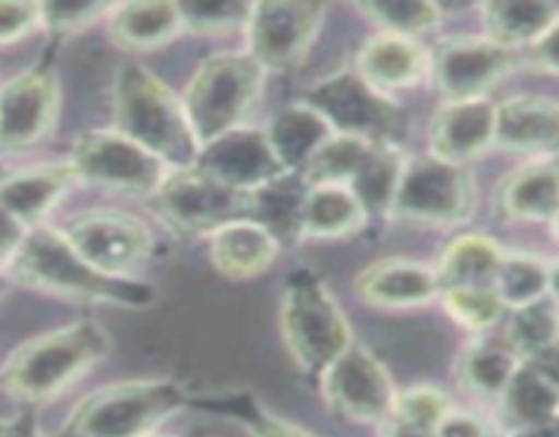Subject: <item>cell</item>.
Instances as JSON below:
<instances>
[{
    "label": "cell",
    "instance_id": "obj_46",
    "mask_svg": "<svg viewBox=\"0 0 559 437\" xmlns=\"http://www.w3.org/2000/svg\"><path fill=\"white\" fill-rule=\"evenodd\" d=\"M511 437H559V418L546 421V424H535V426H522V429H513Z\"/></svg>",
    "mask_w": 559,
    "mask_h": 437
},
{
    "label": "cell",
    "instance_id": "obj_20",
    "mask_svg": "<svg viewBox=\"0 0 559 437\" xmlns=\"http://www.w3.org/2000/svg\"><path fill=\"white\" fill-rule=\"evenodd\" d=\"M495 142L533 156H557L559 104L538 96L508 98L497 107Z\"/></svg>",
    "mask_w": 559,
    "mask_h": 437
},
{
    "label": "cell",
    "instance_id": "obj_5",
    "mask_svg": "<svg viewBox=\"0 0 559 437\" xmlns=\"http://www.w3.org/2000/svg\"><path fill=\"white\" fill-rule=\"evenodd\" d=\"M282 336L306 371L320 375L353 347L349 320L320 276L309 268L289 273L282 295Z\"/></svg>",
    "mask_w": 559,
    "mask_h": 437
},
{
    "label": "cell",
    "instance_id": "obj_6",
    "mask_svg": "<svg viewBox=\"0 0 559 437\" xmlns=\"http://www.w3.org/2000/svg\"><path fill=\"white\" fill-rule=\"evenodd\" d=\"M262 82L265 69L249 52L213 55L194 71L180 104L200 147L238 129L260 98Z\"/></svg>",
    "mask_w": 559,
    "mask_h": 437
},
{
    "label": "cell",
    "instance_id": "obj_38",
    "mask_svg": "<svg viewBox=\"0 0 559 437\" xmlns=\"http://www.w3.org/2000/svg\"><path fill=\"white\" fill-rule=\"evenodd\" d=\"M191 404H200V408L216 410V413H227L233 415V418L243 421V424L254 432V437H314L306 429H300V426L287 424V421L265 413V410H262L249 393H238V397L229 393V397L216 399V402H191Z\"/></svg>",
    "mask_w": 559,
    "mask_h": 437
},
{
    "label": "cell",
    "instance_id": "obj_14",
    "mask_svg": "<svg viewBox=\"0 0 559 437\" xmlns=\"http://www.w3.org/2000/svg\"><path fill=\"white\" fill-rule=\"evenodd\" d=\"M513 52L497 47L489 38L459 36L448 38L431 55V71H435L437 87L448 96V102H473L486 98L495 82L511 71Z\"/></svg>",
    "mask_w": 559,
    "mask_h": 437
},
{
    "label": "cell",
    "instance_id": "obj_21",
    "mask_svg": "<svg viewBox=\"0 0 559 437\" xmlns=\"http://www.w3.org/2000/svg\"><path fill=\"white\" fill-rule=\"evenodd\" d=\"M211 238V262L222 276L243 282L262 276L276 262L282 244L251 218L224 224Z\"/></svg>",
    "mask_w": 559,
    "mask_h": 437
},
{
    "label": "cell",
    "instance_id": "obj_27",
    "mask_svg": "<svg viewBox=\"0 0 559 437\" xmlns=\"http://www.w3.org/2000/svg\"><path fill=\"white\" fill-rule=\"evenodd\" d=\"M559 16V9L551 3L535 0H500L484 9L486 38L497 47H533Z\"/></svg>",
    "mask_w": 559,
    "mask_h": 437
},
{
    "label": "cell",
    "instance_id": "obj_29",
    "mask_svg": "<svg viewBox=\"0 0 559 437\" xmlns=\"http://www.w3.org/2000/svg\"><path fill=\"white\" fill-rule=\"evenodd\" d=\"M506 251L486 235H464L451 244L442 255L440 265L435 268L442 290L451 287H486L495 284Z\"/></svg>",
    "mask_w": 559,
    "mask_h": 437
},
{
    "label": "cell",
    "instance_id": "obj_35",
    "mask_svg": "<svg viewBox=\"0 0 559 437\" xmlns=\"http://www.w3.org/2000/svg\"><path fill=\"white\" fill-rule=\"evenodd\" d=\"M440 295L448 315H451L459 326L469 328V331L495 328L508 311V306L502 304V298L497 295V290L491 287V284H486V287H451L442 290Z\"/></svg>",
    "mask_w": 559,
    "mask_h": 437
},
{
    "label": "cell",
    "instance_id": "obj_1",
    "mask_svg": "<svg viewBox=\"0 0 559 437\" xmlns=\"http://www.w3.org/2000/svg\"><path fill=\"white\" fill-rule=\"evenodd\" d=\"M9 271L16 282L69 298L102 300L131 309H145L156 300L153 284L131 276H107L76 255L66 233L44 224L27 229L20 249L9 260Z\"/></svg>",
    "mask_w": 559,
    "mask_h": 437
},
{
    "label": "cell",
    "instance_id": "obj_25",
    "mask_svg": "<svg viewBox=\"0 0 559 437\" xmlns=\"http://www.w3.org/2000/svg\"><path fill=\"white\" fill-rule=\"evenodd\" d=\"M331 134V126L309 104L287 107L265 129L267 142H271L273 153H276L287 173H304V167L314 156L317 147Z\"/></svg>",
    "mask_w": 559,
    "mask_h": 437
},
{
    "label": "cell",
    "instance_id": "obj_45",
    "mask_svg": "<svg viewBox=\"0 0 559 437\" xmlns=\"http://www.w3.org/2000/svg\"><path fill=\"white\" fill-rule=\"evenodd\" d=\"M527 364L533 366L540 377H546L551 386L559 388V339L555 344H549V347L540 350V353L530 355Z\"/></svg>",
    "mask_w": 559,
    "mask_h": 437
},
{
    "label": "cell",
    "instance_id": "obj_9",
    "mask_svg": "<svg viewBox=\"0 0 559 437\" xmlns=\"http://www.w3.org/2000/svg\"><path fill=\"white\" fill-rule=\"evenodd\" d=\"M304 104L331 126L333 134L388 142L399 126L396 104L349 71L317 82L304 96Z\"/></svg>",
    "mask_w": 559,
    "mask_h": 437
},
{
    "label": "cell",
    "instance_id": "obj_26",
    "mask_svg": "<svg viewBox=\"0 0 559 437\" xmlns=\"http://www.w3.org/2000/svg\"><path fill=\"white\" fill-rule=\"evenodd\" d=\"M180 31L178 3H126L109 11V36L126 49H156Z\"/></svg>",
    "mask_w": 559,
    "mask_h": 437
},
{
    "label": "cell",
    "instance_id": "obj_30",
    "mask_svg": "<svg viewBox=\"0 0 559 437\" xmlns=\"http://www.w3.org/2000/svg\"><path fill=\"white\" fill-rule=\"evenodd\" d=\"M500 399L511 429L559 418V388L540 377L530 364H519Z\"/></svg>",
    "mask_w": 559,
    "mask_h": 437
},
{
    "label": "cell",
    "instance_id": "obj_4",
    "mask_svg": "<svg viewBox=\"0 0 559 437\" xmlns=\"http://www.w3.org/2000/svg\"><path fill=\"white\" fill-rule=\"evenodd\" d=\"M189 404V393L173 380L115 382L82 399L60 437H151L162 421Z\"/></svg>",
    "mask_w": 559,
    "mask_h": 437
},
{
    "label": "cell",
    "instance_id": "obj_18",
    "mask_svg": "<svg viewBox=\"0 0 559 437\" xmlns=\"http://www.w3.org/2000/svg\"><path fill=\"white\" fill-rule=\"evenodd\" d=\"M355 290L371 306H424L442 293L437 271L415 260H377L358 273Z\"/></svg>",
    "mask_w": 559,
    "mask_h": 437
},
{
    "label": "cell",
    "instance_id": "obj_31",
    "mask_svg": "<svg viewBox=\"0 0 559 437\" xmlns=\"http://www.w3.org/2000/svg\"><path fill=\"white\" fill-rule=\"evenodd\" d=\"M404 164L407 158L402 156L399 147H393L391 142H377L371 147L369 158H366L364 169L358 173V178L353 180L349 189L355 191L364 208L369 213H388L391 211L393 194H396L399 178L404 173Z\"/></svg>",
    "mask_w": 559,
    "mask_h": 437
},
{
    "label": "cell",
    "instance_id": "obj_47",
    "mask_svg": "<svg viewBox=\"0 0 559 437\" xmlns=\"http://www.w3.org/2000/svg\"><path fill=\"white\" fill-rule=\"evenodd\" d=\"M0 437H44L33 429L31 421H20V424H0Z\"/></svg>",
    "mask_w": 559,
    "mask_h": 437
},
{
    "label": "cell",
    "instance_id": "obj_19",
    "mask_svg": "<svg viewBox=\"0 0 559 437\" xmlns=\"http://www.w3.org/2000/svg\"><path fill=\"white\" fill-rule=\"evenodd\" d=\"M431 71V55L415 38L380 33L358 52V76L380 93L413 87Z\"/></svg>",
    "mask_w": 559,
    "mask_h": 437
},
{
    "label": "cell",
    "instance_id": "obj_40",
    "mask_svg": "<svg viewBox=\"0 0 559 437\" xmlns=\"http://www.w3.org/2000/svg\"><path fill=\"white\" fill-rule=\"evenodd\" d=\"M109 11L112 9L104 3H47L41 5V22L55 33H74L93 25L98 16H107Z\"/></svg>",
    "mask_w": 559,
    "mask_h": 437
},
{
    "label": "cell",
    "instance_id": "obj_32",
    "mask_svg": "<svg viewBox=\"0 0 559 437\" xmlns=\"http://www.w3.org/2000/svg\"><path fill=\"white\" fill-rule=\"evenodd\" d=\"M519 369V355L508 344L480 342L469 347L462 358V380L484 397H502Z\"/></svg>",
    "mask_w": 559,
    "mask_h": 437
},
{
    "label": "cell",
    "instance_id": "obj_50",
    "mask_svg": "<svg viewBox=\"0 0 559 437\" xmlns=\"http://www.w3.org/2000/svg\"><path fill=\"white\" fill-rule=\"evenodd\" d=\"M551 222H555V229H557V235H559V213H557L555 218H551Z\"/></svg>",
    "mask_w": 559,
    "mask_h": 437
},
{
    "label": "cell",
    "instance_id": "obj_12",
    "mask_svg": "<svg viewBox=\"0 0 559 437\" xmlns=\"http://www.w3.org/2000/svg\"><path fill=\"white\" fill-rule=\"evenodd\" d=\"M66 238L82 260L107 276H129L151 257L153 235L147 224L123 211H87L66 229Z\"/></svg>",
    "mask_w": 559,
    "mask_h": 437
},
{
    "label": "cell",
    "instance_id": "obj_10",
    "mask_svg": "<svg viewBox=\"0 0 559 437\" xmlns=\"http://www.w3.org/2000/svg\"><path fill=\"white\" fill-rule=\"evenodd\" d=\"M320 388L333 413L358 424H385L396 402L385 366L355 344L320 371Z\"/></svg>",
    "mask_w": 559,
    "mask_h": 437
},
{
    "label": "cell",
    "instance_id": "obj_24",
    "mask_svg": "<svg viewBox=\"0 0 559 437\" xmlns=\"http://www.w3.org/2000/svg\"><path fill=\"white\" fill-rule=\"evenodd\" d=\"M369 211L353 189L338 184H317L306 189L304 238H349L366 227Z\"/></svg>",
    "mask_w": 559,
    "mask_h": 437
},
{
    "label": "cell",
    "instance_id": "obj_36",
    "mask_svg": "<svg viewBox=\"0 0 559 437\" xmlns=\"http://www.w3.org/2000/svg\"><path fill=\"white\" fill-rule=\"evenodd\" d=\"M453 410L451 399L445 397V391L431 386H418L409 388V391L396 393V402H393L391 426H404V429H420V432H435L440 426V421L445 418Z\"/></svg>",
    "mask_w": 559,
    "mask_h": 437
},
{
    "label": "cell",
    "instance_id": "obj_33",
    "mask_svg": "<svg viewBox=\"0 0 559 437\" xmlns=\"http://www.w3.org/2000/svg\"><path fill=\"white\" fill-rule=\"evenodd\" d=\"M559 339V304L555 298H538L527 306L513 309L511 326H508V347L516 355L540 353L544 347Z\"/></svg>",
    "mask_w": 559,
    "mask_h": 437
},
{
    "label": "cell",
    "instance_id": "obj_44",
    "mask_svg": "<svg viewBox=\"0 0 559 437\" xmlns=\"http://www.w3.org/2000/svg\"><path fill=\"white\" fill-rule=\"evenodd\" d=\"M27 229L31 227H25L20 218H14L11 213H5L3 208H0V262H9L11 257H14V251L20 249Z\"/></svg>",
    "mask_w": 559,
    "mask_h": 437
},
{
    "label": "cell",
    "instance_id": "obj_7",
    "mask_svg": "<svg viewBox=\"0 0 559 437\" xmlns=\"http://www.w3.org/2000/svg\"><path fill=\"white\" fill-rule=\"evenodd\" d=\"M473 180L459 164L424 156L404 164L388 213L413 224L448 227L464 222L473 211Z\"/></svg>",
    "mask_w": 559,
    "mask_h": 437
},
{
    "label": "cell",
    "instance_id": "obj_22",
    "mask_svg": "<svg viewBox=\"0 0 559 437\" xmlns=\"http://www.w3.org/2000/svg\"><path fill=\"white\" fill-rule=\"evenodd\" d=\"M71 164H44L0 180V208L25 227L36 224L74 184Z\"/></svg>",
    "mask_w": 559,
    "mask_h": 437
},
{
    "label": "cell",
    "instance_id": "obj_48",
    "mask_svg": "<svg viewBox=\"0 0 559 437\" xmlns=\"http://www.w3.org/2000/svg\"><path fill=\"white\" fill-rule=\"evenodd\" d=\"M388 437H437L435 432H420V429H404V426H391Z\"/></svg>",
    "mask_w": 559,
    "mask_h": 437
},
{
    "label": "cell",
    "instance_id": "obj_13",
    "mask_svg": "<svg viewBox=\"0 0 559 437\" xmlns=\"http://www.w3.org/2000/svg\"><path fill=\"white\" fill-rule=\"evenodd\" d=\"M322 22V5L306 0H271L251 3L249 55L262 69L287 71L309 52Z\"/></svg>",
    "mask_w": 559,
    "mask_h": 437
},
{
    "label": "cell",
    "instance_id": "obj_23",
    "mask_svg": "<svg viewBox=\"0 0 559 437\" xmlns=\"http://www.w3.org/2000/svg\"><path fill=\"white\" fill-rule=\"evenodd\" d=\"M309 184L304 175L287 173L249 194V216L265 227L278 244H295L304 238V200Z\"/></svg>",
    "mask_w": 559,
    "mask_h": 437
},
{
    "label": "cell",
    "instance_id": "obj_34",
    "mask_svg": "<svg viewBox=\"0 0 559 437\" xmlns=\"http://www.w3.org/2000/svg\"><path fill=\"white\" fill-rule=\"evenodd\" d=\"M491 287L497 290L508 309H519V306L544 298L549 290V268L538 257L506 255Z\"/></svg>",
    "mask_w": 559,
    "mask_h": 437
},
{
    "label": "cell",
    "instance_id": "obj_16",
    "mask_svg": "<svg viewBox=\"0 0 559 437\" xmlns=\"http://www.w3.org/2000/svg\"><path fill=\"white\" fill-rule=\"evenodd\" d=\"M58 82L47 71H25L0 91V145L31 147L52 131L58 118Z\"/></svg>",
    "mask_w": 559,
    "mask_h": 437
},
{
    "label": "cell",
    "instance_id": "obj_37",
    "mask_svg": "<svg viewBox=\"0 0 559 437\" xmlns=\"http://www.w3.org/2000/svg\"><path fill=\"white\" fill-rule=\"evenodd\" d=\"M364 11L374 16L385 33L393 36L415 38L440 25V5L418 3V0H382V3H366Z\"/></svg>",
    "mask_w": 559,
    "mask_h": 437
},
{
    "label": "cell",
    "instance_id": "obj_15",
    "mask_svg": "<svg viewBox=\"0 0 559 437\" xmlns=\"http://www.w3.org/2000/svg\"><path fill=\"white\" fill-rule=\"evenodd\" d=\"M194 167L216 178L218 184L229 186V189L243 191V194H251L260 186L287 175L284 164L273 153L271 142H267L265 129L257 131L243 129V126L205 142L200 147Z\"/></svg>",
    "mask_w": 559,
    "mask_h": 437
},
{
    "label": "cell",
    "instance_id": "obj_39",
    "mask_svg": "<svg viewBox=\"0 0 559 437\" xmlns=\"http://www.w3.org/2000/svg\"><path fill=\"white\" fill-rule=\"evenodd\" d=\"M180 20L183 27H191L197 33H224L240 27L249 22L251 3H211V0H200V3H178Z\"/></svg>",
    "mask_w": 559,
    "mask_h": 437
},
{
    "label": "cell",
    "instance_id": "obj_41",
    "mask_svg": "<svg viewBox=\"0 0 559 437\" xmlns=\"http://www.w3.org/2000/svg\"><path fill=\"white\" fill-rule=\"evenodd\" d=\"M41 22V5L0 3V42H11Z\"/></svg>",
    "mask_w": 559,
    "mask_h": 437
},
{
    "label": "cell",
    "instance_id": "obj_3",
    "mask_svg": "<svg viewBox=\"0 0 559 437\" xmlns=\"http://www.w3.org/2000/svg\"><path fill=\"white\" fill-rule=\"evenodd\" d=\"M107 353L109 336L98 322H71L22 344L3 366V382L14 397L49 402Z\"/></svg>",
    "mask_w": 559,
    "mask_h": 437
},
{
    "label": "cell",
    "instance_id": "obj_28",
    "mask_svg": "<svg viewBox=\"0 0 559 437\" xmlns=\"http://www.w3.org/2000/svg\"><path fill=\"white\" fill-rule=\"evenodd\" d=\"M502 205L513 218L546 222L559 213V167L535 162L513 173L502 186Z\"/></svg>",
    "mask_w": 559,
    "mask_h": 437
},
{
    "label": "cell",
    "instance_id": "obj_8",
    "mask_svg": "<svg viewBox=\"0 0 559 437\" xmlns=\"http://www.w3.org/2000/svg\"><path fill=\"white\" fill-rule=\"evenodd\" d=\"M151 200L173 227L194 235H213L224 224L249 216V194L218 184L197 167L169 169Z\"/></svg>",
    "mask_w": 559,
    "mask_h": 437
},
{
    "label": "cell",
    "instance_id": "obj_43",
    "mask_svg": "<svg viewBox=\"0 0 559 437\" xmlns=\"http://www.w3.org/2000/svg\"><path fill=\"white\" fill-rule=\"evenodd\" d=\"M530 55H533V60L540 69L557 71L559 74V16L551 22L549 31L530 47Z\"/></svg>",
    "mask_w": 559,
    "mask_h": 437
},
{
    "label": "cell",
    "instance_id": "obj_17",
    "mask_svg": "<svg viewBox=\"0 0 559 437\" xmlns=\"http://www.w3.org/2000/svg\"><path fill=\"white\" fill-rule=\"evenodd\" d=\"M495 131L497 104H491L489 98L451 102L431 123V156L462 167L467 158L480 156L486 147L495 145Z\"/></svg>",
    "mask_w": 559,
    "mask_h": 437
},
{
    "label": "cell",
    "instance_id": "obj_49",
    "mask_svg": "<svg viewBox=\"0 0 559 437\" xmlns=\"http://www.w3.org/2000/svg\"><path fill=\"white\" fill-rule=\"evenodd\" d=\"M549 290H551V298L559 304V265L549 268Z\"/></svg>",
    "mask_w": 559,
    "mask_h": 437
},
{
    "label": "cell",
    "instance_id": "obj_11",
    "mask_svg": "<svg viewBox=\"0 0 559 437\" xmlns=\"http://www.w3.org/2000/svg\"><path fill=\"white\" fill-rule=\"evenodd\" d=\"M71 169L76 178H85L91 184L147 197L162 186L169 173L162 158L118 131H93V134L80 137L71 151Z\"/></svg>",
    "mask_w": 559,
    "mask_h": 437
},
{
    "label": "cell",
    "instance_id": "obj_42",
    "mask_svg": "<svg viewBox=\"0 0 559 437\" xmlns=\"http://www.w3.org/2000/svg\"><path fill=\"white\" fill-rule=\"evenodd\" d=\"M435 435L437 437H491V432L489 426H486V421H480L478 415L451 410V413L440 421Z\"/></svg>",
    "mask_w": 559,
    "mask_h": 437
},
{
    "label": "cell",
    "instance_id": "obj_2",
    "mask_svg": "<svg viewBox=\"0 0 559 437\" xmlns=\"http://www.w3.org/2000/svg\"><path fill=\"white\" fill-rule=\"evenodd\" d=\"M115 131L162 158L169 169L194 167L200 142L180 98L140 63L126 66L115 82Z\"/></svg>",
    "mask_w": 559,
    "mask_h": 437
}]
</instances>
